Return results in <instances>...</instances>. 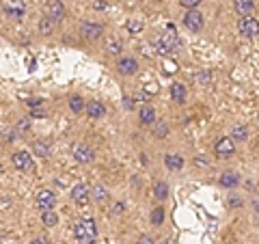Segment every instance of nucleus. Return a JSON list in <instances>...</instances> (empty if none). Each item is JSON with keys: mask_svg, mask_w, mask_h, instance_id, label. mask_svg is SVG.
<instances>
[{"mask_svg": "<svg viewBox=\"0 0 259 244\" xmlns=\"http://www.w3.org/2000/svg\"><path fill=\"white\" fill-rule=\"evenodd\" d=\"M74 233L80 244H93L97 240V223L93 218H80L74 227Z\"/></svg>", "mask_w": 259, "mask_h": 244, "instance_id": "1", "label": "nucleus"}, {"mask_svg": "<svg viewBox=\"0 0 259 244\" xmlns=\"http://www.w3.org/2000/svg\"><path fill=\"white\" fill-rule=\"evenodd\" d=\"M180 48H182L180 37L175 35L173 26H168V32H164V35L160 37V42H158V52H160V54H168V52L180 50Z\"/></svg>", "mask_w": 259, "mask_h": 244, "instance_id": "2", "label": "nucleus"}, {"mask_svg": "<svg viewBox=\"0 0 259 244\" xmlns=\"http://www.w3.org/2000/svg\"><path fill=\"white\" fill-rule=\"evenodd\" d=\"M71 156H74L76 162H80V165H87V162H91L95 158V151L91 145H87V143H76L74 147H71Z\"/></svg>", "mask_w": 259, "mask_h": 244, "instance_id": "3", "label": "nucleus"}, {"mask_svg": "<svg viewBox=\"0 0 259 244\" xmlns=\"http://www.w3.org/2000/svg\"><path fill=\"white\" fill-rule=\"evenodd\" d=\"M238 30H240V35H242V37L253 39V37L257 35V30H259V22H257V18H253V15H242L240 22H238Z\"/></svg>", "mask_w": 259, "mask_h": 244, "instance_id": "4", "label": "nucleus"}, {"mask_svg": "<svg viewBox=\"0 0 259 244\" xmlns=\"http://www.w3.org/2000/svg\"><path fill=\"white\" fill-rule=\"evenodd\" d=\"M11 160H13V167L18 171H22V173H32V171H35L32 156H30V153H26V151H15Z\"/></svg>", "mask_w": 259, "mask_h": 244, "instance_id": "5", "label": "nucleus"}, {"mask_svg": "<svg viewBox=\"0 0 259 244\" xmlns=\"http://www.w3.org/2000/svg\"><path fill=\"white\" fill-rule=\"evenodd\" d=\"M214 151H216L218 158H231L233 153H236V143H233L231 136H223V138H218L216 141Z\"/></svg>", "mask_w": 259, "mask_h": 244, "instance_id": "6", "label": "nucleus"}, {"mask_svg": "<svg viewBox=\"0 0 259 244\" xmlns=\"http://www.w3.org/2000/svg\"><path fill=\"white\" fill-rule=\"evenodd\" d=\"M80 35H82L87 42H95V39H100L104 35V26L102 24H95V22H84L82 26H80Z\"/></svg>", "mask_w": 259, "mask_h": 244, "instance_id": "7", "label": "nucleus"}, {"mask_svg": "<svg viewBox=\"0 0 259 244\" xmlns=\"http://www.w3.org/2000/svg\"><path fill=\"white\" fill-rule=\"evenodd\" d=\"M35 203H37V208L41 210V212H48V210H52V208H54L56 197H54V192H52V190H46V188H41V190L37 192Z\"/></svg>", "mask_w": 259, "mask_h": 244, "instance_id": "8", "label": "nucleus"}, {"mask_svg": "<svg viewBox=\"0 0 259 244\" xmlns=\"http://www.w3.org/2000/svg\"><path fill=\"white\" fill-rule=\"evenodd\" d=\"M117 69L121 76H134L136 71H139V61H136L134 56H123V59H119Z\"/></svg>", "mask_w": 259, "mask_h": 244, "instance_id": "9", "label": "nucleus"}, {"mask_svg": "<svg viewBox=\"0 0 259 244\" xmlns=\"http://www.w3.org/2000/svg\"><path fill=\"white\" fill-rule=\"evenodd\" d=\"M46 15L50 18L52 22H61L65 18V5L61 0H48L46 5Z\"/></svg>", "mask_w": 259, "mask_h": 244, "instance_id": "10", "label": "nucleus"}, {"mask_svg": "<svg viewBox=\"0 0 259 244\" xmlns=\"http://www.w3.org/2000/svg\"><path fill=\"white\" fill-rule=\"evenodd\" d=\"M184 24H186L188 30L199 32L201 28H203V15H201L199 11H194V9H188V13H186V18H184Z\"/></svg>", "mask_w": 259, "mask_h": 244, "instance_id": "11", "label": "nucleus"}, {"mask_svg": "<svg viewBox=\"0 0 259 244\" xmlns=\"http://www.w3.org/2000/svg\"><path fill=\"white\" fill-rule=\"evenodd\" d=\"M84 110H87V115L91 117V119H102L104 115H106V108H104V104L102 102H95V100L87 102L84 104Z\"/></svg>", "mask_w": 259, "mask_h": 244, "instance_id": "12", "label": "nucleus"}, {"mask_svg": "<svg viewBox=\"0 0 259 244\" xmlns=\"http://www.w3.org/2000/svg\"><path fill=\"white\" fill-rule=\"evenodd\" d=\"M71 199H74L78 206H87L89 201V188L84 184H76L74 188H71Z\"/></svg>", "mask_w": 259, "mask_h": 244, "instance_id": "13", "label": "nucleus"}, {"mask_svg": "<svg viewBox=\"0 0 259 244\" xmlns=\"http://www.w3.org/2000/svg\"><path fill=\"white\" fill-rule=\"evenodd\" d=\"M218 182H221L223 188H236L240 184V173H236V171H225Z\"/></svg>", "mask_w": 259, "mask_h": 244, "instance_id": "14", "label": "nucleus"}, {"mask_svg": "<svg viewBox=\"0 0 259 244\" xmlns=\"http://www.w3.org/2000/svg\"><path fill=\"white\" fill-rule=\"evenodd\" d=\"M233 9L238 15H250L255 11V0H233Z\"/></svg>", "mask_w": 259, "mask_h": 244, "instance_id": "15", "label": "nucleus"}, {"mask_svg": "<svg viewBox=\"0 0 259 244\" xmlns=\"http://www.w3.org/2000/svg\"><path fill=\"white\" fill-rule=\"evenodd\" d=\"M164 165L168 171H182L184 167V158L180 156V153H168V156L164 158Z\"/></svg>", "mask_w": 259, "mask_h": 244, "instance_id": "16", "label": "nucleus"}, {"mask_svg": "<svg viewBox=\"0 0 259 244\" xmlns=\"http://www.w3.org/2000/svg\"><path fill=\"white\" fill-rule=\"evenodd\" d=\"M171 97L175 104H184L186 102V87L182 83H173L171 85Z\"/></svg>", "mask_w": 259, "mask_h": 244, "instance_id": "17", "label": "nucleus"}, {"mask_svg": "<svg viewBox=\"0 0 259 244\" xmlns=\"http://www.w3.org/2000/svg\"><path fill=\"white\" fill-rule=\"evenodd\" d=\"M153 121H156V110L151 106H143L141 108V124L143 126H153Z\"/></svg>", "mask_w": 259, "mask_h": 244, "instance_id": "18", "label": "nucleus"}, {"mask_svg": "<svg viewBox=\"0 0 259 244\" xmlns=\"http://www.w3.org/2000/svg\"><path fill=\"white\" fill-rule=\"evenodd\" d=\"M5 13L9 15V18L20 20V18H24V5H13V3L5 5Z\"/></svg>", "mask_w": 259, "mask_h": 244, "instance_id": "19", "label": "nucleus"}, {"mask_svg": "<svg viewBox=\"0 0 259 244\" xmlns=\"http://www.w3.org/2000/svg\"><path fill=\"white\" fill-rule=\"evenodd\" d=\"M69 110L74 112V115H80V112H84V100L80 95H71L69 97Z\"/></svg>", "mask_w": 259, "mask_h": 244, "instance_id": "20", "label": "nucleus"}, {"mask_svg": "<svg viewBox=\"0 0 259 244\" xmlns=\"http://www.w3.org/2000/svg\"><path fill=\"white\" fill-rule=\"evenodd\" d=\"M32 151H35V156H39V158H48L50 156V143L37 141L35 145H32Z\"/></svg>", "mask_w": 259, "mask_h": 244, "instance_id": "21", "label": "nucleus"}, {"mask_svg": "<svg viewBox=\"0 0 259 244\" xmlns=\"http://www.w3.org/2000/svg\"><path fill=\"white\" fill-rule=\"evenodd\" d=\"M153 194H156V199L164 201L168 197V184L166 182H156L153 184Z\"/></svg>", "mask_w": 259, "mask_h": 244, "instance_id": "22", "label": "nucleus"}, {"mask_svg": "<svg viewBox=\"0 0 259 244\" xmlns=\"http://www.w3.org/2000/svg\"><path fill=\"white\" fill-rule=\"evenodd\" d=\"M89 194H91V197H93L95 201H100V203L108 199V190L104 188V186H93V188L89 190Z\"/></svg>", "mask_w": 259, "mask_h": 244, "instance_id": "23", "label": "nucleus"}, {"mask_svg": "<svg viewBox=\"0 0 259 244\" xmlns=\"http://www.w3.org/2000/svg\"><path fill=\"white\" fill-rule=\"evenodd\" d=\"M231 138L233 141H246L248 138V128L246 126H236L231 130Z\"/></svg>", "mask_w": 259, "mask_h": 244, "instance_id": "24", "label": "nucleus"}, {"mask_svg": "<svg viewBox=\"0 0 259 244\" xmlns=\"http://www.w3.org/2000/svg\"><path fill=\"white\" fill-rule=\"evenodd\" d=\"M54 24H56V22H52V20L46 15V18L39 20V32H41V35H50V32L54 30Z\"/></svg>", "mask_w": 259, "mask_h": 244, "instance_id": "25", "label": "nucleus"}, {"mask_svg": "<svg viewBox=\"0 0 259 244\" xmlns=\"http://www.w3.org/2000/svg\"><path fill=\"white\" fill-rule=\"evenodd\" d=\"M162 223H164V208H156V210L151 212V225L160 227Z\"/></svg>", "mask_w": 259, "mask_h": 244, "instance_id": "26", "label": "nucleus"}, {"mask_svg": "<svg viewBox=\"0 0 259 244\" xmlns=\"http://www.w3.org/2000/svg\"><path fill=\"white\" fill-rule=\"evenodd\" d=\"M41 218H44V225H46V227H54L56 223H59V216H56L52 210H48V212H41Z\"/></svg>", "mask_w": 259, "mask_h": 244, "instance_id": "27", "label": "nucleus"}, {"mask_svg": "<svg viewBox=\"0 0 259 244\" xmlns=\"http://www.w3.org/2000/svg\"><path fill=\"white\" fill-rule=\"evenodd\" d=\"M106 52H110V54L121 52V42H119V39H108V42H106Z\"/></svg>", "mask_w": 259, "mask_h": 244, "instance_id": "28", "label": "nucleus"}, {"mask_svg": "<svg viewBox=\"0 0 259 244\" xmlns=\"http://www.w3.org/2000/svg\"><path fill=\"white\" fill-rule=\"evenodd\" d=\"M153 124H156V130H153V132H156V136H166L168 134V126L164 124V121H153Z\"/></svg>", "mask_w": 259, "mask_h": 244, "instance_id": "29", "label": "nucleus"}, {"mask_svg": "<svg viewBox=\"0 0 259 244\" xmlns=\"http://www.w3.org/2000/svg\"><path fill=\"white\" fill-rule=\"evenodd\" d=\"M182 7H186V9H194V7H199L203 0H180Z\"/></svg>", "mask_w": 259, "mask_h": 244, "instance_id": "30", "label": "nucleus"}, {"mask_svg": "<svg viewBox=\"0 0 259 244\" xmlns=\"http://www.w3.org/2000/svg\"><path fill=\"white\" fill-rule=\"evenodd\" d=\"M194 78H197L199 83H203V85H207V83H209V74H207V71H201V74H197Z\"/></svg>", "mask_w": 259, "mask_h": 244, "instance_id": "31", "label": "nucleus"}, {"mask_svg": "<svg viewBox=\"0 0 259 244\" xmlns=\"http://www.w3.org/2000/svg\"><path fill=\"white\" fill-rule=\"evenodd\" d=\"M139 244H156V240L149 238V235H143V238L139 240Z\"/></svg>", "mask_w": 259, "mask_h": 244, "instance_id": "32", "label": "nucleus"}, {"mask_svg": "<svg viewBox=\"0 0 259 244\" xmlns=\"http://www.w3.org/2000/svg\"><path fill=\"white\" fill-rule=\"evenodd\" d=\"M32 244H50V240H48V238H35V240H32Z\"/></svg>", "mask_w": 259, "mask_h": 244, "instance_id": "33", "label": "nucleus"}, {"mask_svg": "<svg viewBox=\"0 0 259 244\" xmlns=\"http://www.w3.org/2000/svg\"><path fill=\"white\" fill-rule=\"evenodd\" d=\"M28 119H22V124H20V132H24V130H28Z\"/></svg>", "mask_w": 259, "mask_h": 244, "instance_id": "34", "label": "nucleus"}, {"mask_svg": "<svg viewBox=\"0 0 259 244\" xmlns=\"http://www.w3.org/2000/svg\"><path fill=\"white\" fill-rule=\"evenodd\" d=\"M229 206H242V201H240V199H233V197H231V199H229Z\"/></svg>", "mask_w": 259, "mask_h": 244, "instance_id": "35", "label": "nucleus"}, {"mask_svg": "<svg viewBox=\"0 0 259 244\" xmlns=\"http://www.w3.org/2000/svg\"><path fill=\"white\" fill-rule=\"evenodd\" d=\"M115 212H117V214L123 212V203H117V206H115Z\"/></svg>", "mask_w": 259, "mask_h": 244, "instance_id": "36", "label": "nucleus"}, {"mask_svg": "<svg viewBox=\"0 0 259 244\" xmlns=\"http://www.w3.org/2000/svg\"><path fill=\"white\" fill-rule=\"evenodd\" d=\"M168 244H175V242H173V240H168Z\"/></svg>", "mask_w": 259, "mask_h": 244, "instance_id": "37", "label": "nucleus"}]
</instances>
